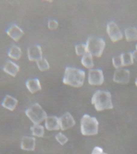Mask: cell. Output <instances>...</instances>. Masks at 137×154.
I'll return each mask as SVG.
<instances>
[{
    "label": "cell",
    "instance_id": "484cf974",
    "mask_svg": "<svg viewBox=\"0 0 137 154\" xmlns=\"http://www.w3.org/2000/svg\"><path fill=\"white\" fill-rule=\"evenodd\" d=\"M47 27L50 31H55L59 27V23L55 19H49L47 22Z\"/></svg>",
    "mask_w": 137,
    "mask_h": 154
},
{
    "label": "cell",
    "instance_id": "7a4b0ae2",
    "mask_svg": "<svg viewBox=\"0 0 137 154\" xmlns=\"http://www.w3.org/2000/svg\"><path fill=\"white\" fill-rule=\"evenodd\" d=\"M91 104L97 112H103L113 108V102L110 91L97 90L94 92L91 100Z\"/></svg>",
    "mask_w": 137,
    "mask_h": 154
},
{
    "label": "cell",
    "instance_id": "4dcf8cb0",
    "mask_svg": "<svg viewBox=\"0 0 137 154\" xmlns=\"http://www.w3.org/2000/svg\"><path fill=\"white\" fill-rule=\"evenodd\" d=\"M135 50L137 51V43H136V44H135Z\"/></svg>",
    "mask_w": 137,
    "mask_h": 154
},
{
    "label": "cell",
    "instance_id": "44dd1931",
    "mask_svg": "<svg viewBox=\"0 0 137 154\" xmlns=\"http://www.w3.org/2000/svg\"><path fill=\"white\" fill-rule=\"evenodd\" d=\"M120 56L122 59L123 67H129V66H132L135 63L133 58H132V52H123L120 55Z\"/></svg>",
    "mask_w": 137,
    "mask_h": 154
},
{
    "label": "cell",
    "instance_id": "8fae6325",
    "mask_svg": "<svg viewBox=\"0 0 137 154\" xmlns=\"http://www.w3.org/2000/svg\"><path fill=\"white\" fill-rule=\"evenodd\" d=\"M6 33L12 40L14 42H19L24 35L23 30L18 26L17 24H12L7 29Z\"/></svg>",
    "mask_w": 137,
    "mask_h": 154
},
{
    "label": "cell",
    "instance_id": "83f0119b",
    "mask_svg": "<svg viewBox=\"0 0 137 154\" xmlns=\"http://www.w3.org/2000/svg\"><path fill=\"white\" fill-rule=\"evenodd\" d=\"M132 54L133 60H134V63H137V51L135 50H134L133 51H132Z\"/></svg>",
    "mask_w": 137,
    "mask_h": 154
},
{
    "label": "cell",
    "instance_id": "277c9868",
    "mask_svg": "<svg viewBox=\"0 0 137 154\" xmlns=\"http://www.w3.org/2000/svg\"><path fill=\"white\" fill-rule=\"evenodd\" d=\"M25 115L29 120H31L33 125H40L44 122L47 114L43 107L38 103H33L32 105L25 110Z\"/></svg>",
    "mask_w": 137,
    "mask_h": 154
},
{
    "label": "cell",
    "instance_id": "4316f807",
    "mask_svg": "<svg viewBox=\"0 0 137 154\" xmlns=\"http://www.w3.org/2000/svg\"><path fill=\"white\" fill-rule=\"evenodd\" d=\"M104 152L103 148H101L99 146L94 147V149H92L91 154H103Z\"/></svg>",
    "mask_w": 137,
    "mask_h": 154
},
{
    "label": "cell",
    "instance_id": "8992f818",
    "mask_svg": "<svg viewBox=\"0 0 137 154\" xmlns=\"http://www.w3.org/2000/svg\"><path fill=\"white\" fill-rule=\"evenodd\" d=\"M87 79L89 85L91 86H101L105 80L103 72L100 68H92L88 70L87 74Z\"/></svg>",
    "mask_w": 137,
    "mask_h": 154
},
{
    "label": "cell",
    "instance_id": "7402d4cb",
    "mask_svg": "<svg viewBox=\"0 0 137 154\" xmlns=\"http://www.w3.org/2000/svg\"><path fill=\"white\" fill-rule=\"evenodd\" d=\"M36 66L40 72H47L50 69V63L46 58L43 57L42 59L36 62Z\"/></svg>",
    "mask_w": 137,
    "mask_h": 154
},
{
    "label": "cell",
    "instance_id": "5b68a950",
    "mask_svg": "<svg viewBox=\"0 0 137 154\" xmlns=\"http://www.w3.org/2000/svg\"><path fill=\"white\" fill-rule=\"evenodd\" d=\"M86 46L87 48V52L92 56L96 58L101 57L106 48V42L102 38L89 37L86 41Z\"/></svg>",
    "mask_w": 137,
    "mask_h": 154
},
{
    "label": "cell",
    "instance_id": "3957f363",
    "mask_svg": "<svg viewBox=\"0 0 137 154\" xmlns=\"http://www.w3.org/2000/svg\"><path fill=\"white\" fill-rule=\"evenodd\" d=\"M99 123L97 118L84 114L80 119V132L83 136L91 137L98 134Z\"/></svg>",
    "mask_w": 137,
    "mask_h": 154
},
{
    "label": "cell",
    "instance_id": "cb8c5ba5",
    "mask_svg": "<svg viewBox=\"0 0 137 154\" xmlns=\"http://www.w3.org/2000/svg\"><path fill=\"white\" fill-rule=\"evenodd\" d=\"M55 138L56 140V141L60 144V145H64L68 142V137L62 132H58L55 136Z\"/></svg>",
    "mask_w": 137,
    "mask_h": 154
},
{
    "label": "cell",
    "instance_id": "9c48e42d",
    "mask_svg": "<svg viewBox=\"0 0 137 154\" xmlns=\"http://www.w3.org/2000/svg\"><path fill=\"white\" fill-rule=\"evenodd\" d=\"M59 124L60 130L63 132V131H67V130L74 127L76 124V121H75L74 116L71 113L67 112L63 113L59 117Z\"/></svg>",
    "mask_w": 137,
    "mask_h": 154
},
{
    "label": "cell",
    "instance_id": "9a60e30c",
    "mask_svg": "<svg viewBox=\"0 0 137 154\" xmlns=\"http://www.w3.org/2000/svg\"><path fill=\"white\" fill-rule=\"evenodd\" d=\"M25 86L29 92L31 94H35L42 90V84L38 78L28 79L25 83Z\"/></svg>",
    "mask_w": 137,
    "mask_h": 154
},
{
    "label": "cell",
    "instance_id": "2e32d148",
    "mask_svg": "<svg viewBox=\"0 0 137 154\" xmlns=\"http://www.w3.org/2000/svg\"><path fill=\"white\" fill-rule=\"evenodd\" d=\"M18 104H19V100L11 95H7L2 101V108L11 112L15 110Z\"/></svg>",
    "mask_w": 137,
    "mask_h": 154
},
{
    "label": "cell",
    "instance_id": "30bf717a",
    "mask_svg": "<svg viewBox=\"0 0 137 154\" xmlns=\"http://www.w3.org/2000/svg\"><path fill=\"white\" fill-rule=\"evenodd\" d=\"M43 125L47 131L55 132L60 130L59 117L56 116H47L46 120L43 122Z\"/></svg>",
    "mask_w": 137,
    "mask_h": 154
},
{
    "label": "cell",
    "instance_id": "ffe728a7",
    "mask_svg": "<svg viewBox=\"0 0 137 154\" xmlns=\"http://www.w3.org/2000/svg\"><path fill=\"white\" fill-rule=\"evenodd\" d=\"M31 136L34 137H38V138H42L44 137L46 132V128L44 125L40 124V125H33L31 127Z\"/></svg>",
    "mask_w": 137,
    "mask_h": 154
},
{
    "label": "cell",
    "instance_id": "603a6c76",
    "mask_svg": "<svg viewBox=\"0 0 137 154\" xmlns=\"http://www.w3.org/2000/svg\"><path fill=\"white\" fill-rule=\"evenodd\" d=\"M75 52L77 56L81 58L84 55H86L87 52V48L86 43H79L75 46Z\"/></svg>",
    "mask_w": 137,
    "mask_h": 154
},
{
    "label": "cell",
    "instance_id": "d6986e66",
    "mask_svg": "<svg viewBox=\"0 0 137 154\" xmlns=\"http://www.w3.org/2000/svg\"><path fill=\"white\" fill-rule=\"evenodd\" d=\"M80 63H81V65L84 68H86L87 70L92 69V68H94V66H95L94 56H92L89 53H87L86 55H84V56L81 57Z\"/></svg>",
    "mask_w": 137,
    "mask_h": 154
},
{
    "label": "cell",
    "instance_id": "d4e9b609",
    "mask_svg": "<svg viewBox=\"0 0 137 154\" xmlns=\"http://www.w3.org/2000/svg\"><path fill=\"white\" fill-rule=\"evenodd\" d=\"M111 64L114 67L115 70L120 69V68H122L123 67V62L122 59H121V56L120 55H115L111 59Z\"/></svg>",
    "mask_w": 137,
    "mask_h": 154
},
{
    "label": "cell",
    "instance_id": "52a82bcc",
    "mask_svg": "<svg viewBox=\"0 0 137 154\" xmlns=\"http://www.w3.org/2000/svg\"><path fill=\"white\" fill-rule=\"evenodd\" d=\"M106 31L108 38L112 43H117L123 38V32L116 23L110 21L106 26Z\"/></svg>",
    "mask_w": 137,
    "mask_h": 154
},
{
    "label": "cell",
    "instance_id": "ac0fdd59",
    "mask_svg": "<svg viewBox=\"0 0 137 154\" xmlns=\"http://www.w3.org/2000/svg\"><path fill=\"white\" fill-rule=\"evenodd\" d=\"M123 37L127 42H135L137 41V28L135 26H128L125 28Z\"/></svg>",
    "mask_w": 137,
    "mask_h": 154
},
{
    "label": "cell",
    "instance_id": "7c38bea8",
    "mask_svg": "<svg viewBox=\"0 0 137 154\" xmlns=\"http://www.w3.org/2000/svg\"><path fill=\"white\" fill-rule=\"evenodd\" d=\"M43 57V49L39 45H33L27 49V58L29 61L36 63Z\"/></svg>",
    "mask_w": 137,
    "mask_h": 154
},
{
    "label": "cell",
    "instance_id": "1f68e13d",
    "mask_svg": "<svg viewBox=\"0 0 137 154\" xmlns=\"http://www.w3.org/2000/svg\"><path fill=\"white\" fill-rule=\"evenodd\" d=\"M103 154H108V153H107V152H103Z\"/></svg>",
    "mask_w": 137,
    "mask_h": 154
},
{
    "label": "cell",
    "instance_id": "6da1fadb",
    "mask_svg": "<svg viewBox=\"0 0 137 154\" xmlns=\"http://www.w3.org/2000/svg\"><path fill=\"white\" fill-rule=\"evenodd\" d=\"M86 72L75 67H67L64 70L62 83L72 88H81L86 79Z\"/></svg>",
    "mask_w": 137,
    "mask_h": 154
},
{
    "label": "cell",
    "instance_id": "4fadbf2b",
    "mask_svg": "<svg viewBox=\"0 0 137 154\" xmlns=\"http://www.w3.org/2000/svg\"><path fill=\"white\" fill-rule=\"evenodd\" d=\"M36 147V139L35 137H29V136H25L23 137L20 143V148L23 151L31 152L35 149Z\"/></svg>",
    "mask_w": 137,
    "mask_h": 154
},
{
    "label": "cell",
    "instance_id": "ba28073f",
    "mask_svg": "<svg viewBox=\"0 0 137 154\" xmlns=\"http://www.w3.org/2000/svg\"><path fill=\"white\" fill-rule=\"evenodd\" d=\"M112 80L117 84H127L131 80V72L127 67L116 69L113 73Z\"/></svg>",
    "mask_w": 137,
    "mask_h": 154
},
{
    "label": "cell",
    "instance_id": "e0dca14e",
    "mask_svg": "<svg viewBox=\"0 0 137 154\" xmlns=\"http://www.w3.org/2000/svg\"><path fill=\"white\" fill-rule=\"evenodd\" d=\"M8 57L11 59V60L13 61H17L21 59L23 55V51L21 48L17 45H12L7 52Z\"/></svg>",
    "mask_w": 137,
    "mask_h": 154
},
{
    "label": "cell",
    "instance_id": "5bb4252c",
    "mask_svg": "<svg viewBox=\"0 0 137 154\" xmlns=\"http://www.w3.org/2000/svg\"><path fill=\"white\" fill-rule=\"evenodd\" d=\"M2 71L6 74L9 75L10 76L15 77L20 71V67L15 61L8 60L5 63L4 66L2 67Z\"/></svg>",
    "mask_w": 137,
    "mask_h": 154
},
{
    "label": "cell",
    "instance_id": "f546056e",
    "mask_svg": "<svg viewBox=\"0 0 137 154\" xmlns=\"http://www.w3.org/2000/svg\"><path fill=\"white\" fill-rule=\"evenodd\" d=\"M135 87L137 88V77L135 78Z\"/></svg>",
    "mask_w": 137,
    "mask_h": 154
},
{
    "label": "cell",
    "instance_id": "f1b7e54d",
    "mask_svg": "<svg viewBox=\"0 0 137 154\" xmlns=\"http://www.w3.org/2000/svg\"><path fill=\"white\" fill-rule=\"evenodd\" d=\"M44 2H52L53 0H43Z\"/></svg>",
    "mask_w": 137,
    "mask_h": 154
}]
</instances>
